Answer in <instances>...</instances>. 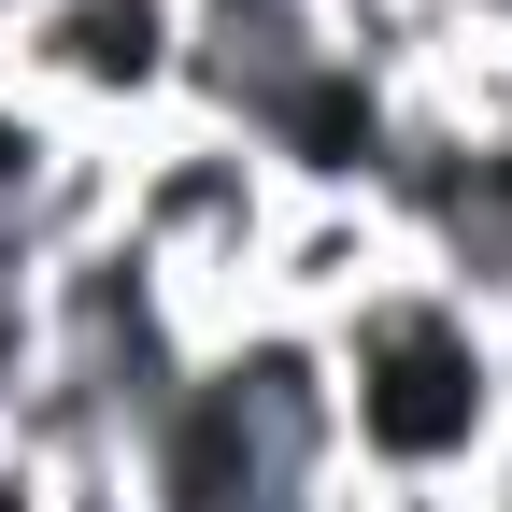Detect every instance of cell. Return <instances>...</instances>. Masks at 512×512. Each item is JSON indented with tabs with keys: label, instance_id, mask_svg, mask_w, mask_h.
I'll return each mask as SVG.
<instances>
[{
	"label": "cell",
	"instance_id": "3957f363",
	"mask_svg": "<svg viewBox=\"0 0 512 512\" xmlns=\"http://www.w3.org/2000/svg\"><path fill=\"white\" fill-rule=\"evenodd\" d=\"M0 86L86 143H143L157 114H185V0H29L0 29Z\"/></svg>",
	"mask_w": 512,
	"mask_h": 512
},
{
	"label": "cell",
	"instance_id": "7a4b0ae2",
	"mask_svg": "<svg viewBox=\"0 0 512 512\" xmlns=\"http://www.w3.org/2000/svg\"><path fill=\"white\" fill-rule=\"evenodd\" d=\"M285 214V171L214 114H157L143 143H114V242L171 285V313L200 342L256 328V242Z\"/></svg>",
	"mask_w": 512,
	"mask_h": 512
},
{
	"label": "cell",
	"instance_id": "ba28073f",
	"mask_svg": "<svg viewBox=\"0 0 512 512\" xmlns=\"http://www.w3.org/2000/svg\"><path fill=\"white\" fill-rule=\"evenodd\" d=\"M15 15H29V0H0V29H15Z\"/></svg>",
	"mask_w": 512,
	"mask_h": 512
},
{
	"label": "cell",
	"instance_id": "5b68a950",
	"mask_svg": "<svg viewBox=\"0 0 512 512\" xmlns=\"http://www.w3.org/2000/svg\"><path fill=\"white\" fill-rule=\"evenodd\" d=\"M384 271H399V228H384L370 200H299V185H285L271 242H256V328H313V342H328Z\"/></svg>",
	"mask_w": 512,
	"mask_h": 512
},
{
	"label": "cell",
	"instance_id": "277c9868",
	"mask_svg": "<svg viewBox=\"0 0 512 512\" xmlns=\"http://www.w3.org/2000/svg\"><path fill=\"white\" fill-rule=\"evenodd\" d=\"M313 72H328V0H185V114L256 143Z\"/></svg>",
	"mask_w": 512,
	"mask_h": 512
},
{
	"label": "cell",
	"instance_id": "52a82bcc",
	"mask_svg": "<svg viewBox=\"0 0 512 512\" xmlns=\"http://www.w3.org/2000/svg\"><path fill=\"white\" fill-rule=\"evenodd\" d=\"M470 498H484V512H512V413H498V441H484V470H470Z\"/></svg>",
	"mask_w": 512,
	"mask_h": 512
},
{
	"label": "cell",
	"instance_id": "6da1fadb",
	"mask_svg": "<svg viewBox=\"0 0 512 512\" xmlns=\"http://www.w3.org/2000/svg\"><path fill=\"white\" fill-rule=\"evenodd\" d=\"M328 399H342V456L356 470L470 484L484 441H498V313H470L441 271L399 256L328 328Z\"/></svg>",
	"mask_w": 512,
	"mask_h": 512
},
{
	"label": "cell",
	"instance_id": "8992f818",
	"mask_svg": "<svg viewBox=\"0 0 512 512\" xmlns=\"http://www.w3.org/2000/svg\"><path fill=\"white\" fill-rule=\"evenodd\" d=\"M72 498H86V484H57V470L29 456V441L0 427V512H72Z\"/></svg>",
	"mask_w": 512,
	"mask_h": 512
}]
</instances>
